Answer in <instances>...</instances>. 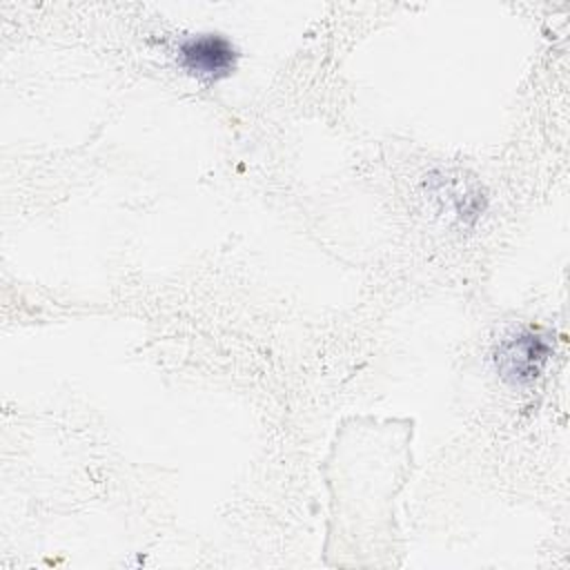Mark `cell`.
I'll use <instances>...</instances> for the list:
<instances>
[{
	"label": "cell",
	"instance_id": "obj_2",
	"mask_svg": "<svg viewBox=\"0 0 570 570\" xmlns=\"http://www.w3.org/2000/svg\"><path fill=\"white\" fill-rule=\"evenodd\" d=\"M550 345L537 332H519L505 338L497 350V370L512 383H528L539 376L548 361Z\"/></svg>",
	"mask_w": 570,
	"mask_h": 570
},
{
	"label": "cell",
	"instance_id": "obj_1",
	"mask_svg": "<svg viewBox=\"0 0 570 570\" xmlns=\"http://www.w3.org/2000/svg\"><path fill=\"white\" fill-rule=\"evenodd\" d=\"M180 65L203 78V80H218L232 73L236 67V49L234 45L220 33H198L180 42L178 47Z\"/></svg>",
	"mask_w": 570,
	"mask_h": 570
}]
</instances>
